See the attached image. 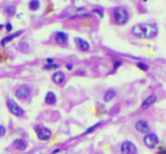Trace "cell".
Returning <instances> with one entry per match:
<instances>
[{
    "mask_svg": "<svg viewBox=\"0 0 166 154\" xmlns=\"http://www.w3.org/2000/svg\"><path fill=\"white\" fill-rule=\"evenodd\" d=\"M45 103H48V105H54V103H57V96L52 91H49L45 95Z\"/></svg>",
    "mask_w": 166,
    "mask_h": 154,
    "instance_id": "obj_15",
    "label": "cell"
},
{
    "mask_svg": "<svg viewBox=\"0 0 166 154\" xmlns=\"http://www.w3.org/2000/svg\"><path fill=\"white\" fill-rule=\"evenodd\" d=\"M135 127H136V129H137L138 132H140V133H145V134H147V133H149V132H150V127H149L148 122H146V120H143V119H140V120L136 122Z\"/></svg>",
    "mask_w": 166,
    "mask_h": 154,
    "instance_id": "obj_8",
    "label": "cell"
},
{
    "mask_svg": "<svg viewBox=\"0 0 166 154\" xmlns=\"http://www.w3.org/2000/svg\"><path fill=\"white\" fill-rule=\"evenodd\" d=\"M157 154H166V150L165 149H162L161 151H158V153Z\"/></svg>",
    "mask_w": 166,
    "mask_h": 154,
    "instance_id": "obj_27",
    "label": "cell"
},
{
    "mask_svg": "<svg viewBox=\"0 0 166 154\" xmlns=\"http://www.w3.org/2000/svg\"><path fill=\"white\" fill-rule=\"evenodd\" d=\"M130 14L124 7H115L113 9V20L116 25H126L129 22Z\"/></svg>",
    "mask_w": 166,
    "mask_h": 154,
    "instance_id": "obj_2",
    "label": "cell"
},
{
    "mask_svg": "<svg viewBox=\"0 0 166 154\" xmlns=\"http://www.w3.org/2000/svg\"><path fill=\"white\" fill-rule=\"evenodd\" d=\"M58 68H59V65L55 64V63H48V64L44 65V69H46V70H55Z\"/></svg>",
    "mask_w": 166,
    "mask_h": 154,
    "instance_id": "obj_21",
    "label": "cell"
},
{
    "mask_svg": "<svg viewBox=\"0 0 166 154\" xmlns=\"http://www.w3.org/2000/svg\"><path fill=\"white\" fill-rule=\"evenodd\" d=\"M132 34L139 38H154L158 34V27L155 23H141L132 27Z\"/></svg>",
    "mask_w": 166,
    "mask_h": 154,
    "instance_id": "obj_1",
    "label": "cell"
},
{
    "mask_svg": "<svg viewBox=\"0 0 166 154\" xmlns=\"http://www.w3.org/2000/svg\"><path fill=\"white\" fill-rule=\"evenodd\" d=\"M52 80H53V82H54V83H57V84L62 83V82L64 81V72H61V71L55 72V73L52 76Z\"/></svg>",
    "mask_w": 166,
    "mask_h": 154,
    "instance_id": "obj_13",
    "label": "cell"
},
{
    "mask_svg": "<svg viewBox=\"0 0 166 154\" xmlns=\"http://www.w3.org/2000/svg\"><path fill=\"white\" fill-rule=\"evenodd\" d=\"M35 132H36V135H38V137L41 141H48V140H50V137H51L52 135L50 129L44 127V126H41V125H38L35 127Z\"/></svg>",
    "mask_w": 166,
    "mask_h": 154,
    "instance_id": "obj_4",
    "label": "cell"
},
{
    "mask_svg": "<svg viewBox=\"0 0 166 154\" xmlns=\"http://www.w3.org/2000/svg\"><path fill=\"white\" fill-rule=\"evenodd\" d=\"M5 134H6V128L2 125H0V136H3Z\"/></svg>",
    "mask_w": 166,
    "mask_h": 154,
    "instance_id": "obj_24",
    "label": "cell"
},
{
    "mask_svg": "<svg viewBox=\"0 0 166 154\" xmlns=\"http://www.w3.org/2000/svg\"><path fill=\"white\" fill-rule=\"evenodd\" d=\"M46 61H48V63H53V60H52V59H48Z\"/></svg>",
    "mask_w": 166,
    "mask_h": 154,
    "instance_id": "obj_29",
    "label": "cell"
},
{
    "mask_svg": "<svg viewBox=\"0 0 166 154\" xmlns=\"http://www.w3.org/2000/svg\"><path fill=\"white\" fill-rule=\"evenodd\" d=\"M54 39H55V42H57L59 45H67V44H68V35H67L64 32H58V33H55Z\"/></svg>",
    "mask_w": 166,
    "mask_h": 154,
    "instance_id": "obj_11",
    "label": "cell"
},
{
    "mask_svg": "<svg viewBox=\"0 0 166 154\" xmlns=\"http://www.w3.org/2000/svg\"><path fill=\"white\" fill-rule=\"evenodd\" d=\"M6 29H7V30H8V32H10V30H12V29H13V25H12V24H10V23H8V24H7V25H6Z\"/></svg>",
    "mask_w": 166,
    "mask_h": 154,
    "instance_id": "obj_26",
    "label": "cell"
},
{
    "mask_svg": "<svg viewBox=\"0 0 166 154\" xmlns=\"http://www.w3.org/2000/svg\"><path fill=\"white\" fill-rule=\"evenodd\" d=\"M157 101V96L156 95H150V96H148L142 103H141V109H148L152 105H154V103Z\"/></svg>",
    "mask_w": 166,
    "mask_h": 154,
    "instance_id": "obj_10",
    "label": "cell"
},
{
    "mask_svg": "<svg viewBox=\"0 0 166 154\" xmlns=\"http://www.w3.org/2000/svg\"><path fill=\"white\" fill-rule=\"evenodd\" d=\"M100 125H101V124H100V123H97V124H95L94 126H92V127H89V128H88V129H87V130H86V134H88V133H90V132H93V130H94V129H95V128H97V127H98Z\"/></svg>",
    "mask_w": 166,
    "mask_h": 154,
    "instance_id": "obj_23",
    "label": "cell"
},
{
    "mask_svg": "<svg viewBox=\"0 0 166 154\" xmlns=\"http://www.w3.org/2000/svg\"><path fill=\"white\" fill-rule=\"evenodd\" d=\"M23 32H17V33H14V34H12V35H8V36H6L5 38H2L1 39V45H6L8 42H10V41H13L14 38H16L17 36H19L20 34H22Z\"/></svg>",
    "mask_w": 166,
    "mask_h": 154,
    "instance_id": "obj_16",
    "label": "cell"
},
{
    "mask_svg": "<svg viewBox=\"0 0 166 154\" xmlns=\"http://www.w3.org/2000/svg\"><path fill=\"white\" fill-rule=\"evenodd\" d=\"M122 154H137V146L130 141H126L121 145Z\"/></svg>",
    "mask_w": 166,
    "mask_h": 154,
    "instance_id": "obj_7",
    "label": "cell"
},
{
    "mask_svg": "<svg viewBox=\"0 0 166 154\" xmlns=\"http://www.w3.org/2000/svg\"><path fill=\"white\" fill-rule=\"evenodd\" d=\"M1 27H2V25H0V28H1Z\"/></svg>",
    "mask_w": 166,
    "mask_h": 154,
    "instance_id": "obj_30",
    "label": "cell"
},
{
    "mask_svg": "<svg viewBox=\"0 0 166 154\" xmlns=\"http://www.w3.org/2000/svg\"><path fill=\"white\" fill-rule=\"evenodd\" d=\"M15 11H16V8H15V6L13 5H9V6H7L6 7V14L8 15V16H14L15 15Z\"/></svg>",
    "mask_w": 166,
    "mask_h": 154,
    "instance_id": "obj_19",
    "label": "cell"
},
{
    "mask_svg": "<svg viewBox=\"0 0 166 154\" xmlns=\"http://www.w3.org/2000/svg\"><path fill=\"white\" fill-rule=\"evenodd\" d=\"M115 96H116V91H115L114 89H109V90H106V92L104 93L103 99H104L105 103H109V101H111V100L114 98Z\"/></svg>",
    "mask_w": 166,
    "mask_h": 154,
    "instance_id": "obj_14",
    "label": "cell"
},
{
    "mask_svg": "<svg viewBox=\"0 0 166 154\" xmlns=\"http://www.w3.org/2000/svg\"><path fill=\"white\" fill-rule=\"evenodd\" d=\"M28 8L31 9V10H38V8H40V1L38 0H31L29 1V3H28Z\"/></svg>",
    "mask_w": 166,
    "mask_h": 154,
    "instance_id": "obj_17",
    "label": "cell"
},
{
    "mask_svg": "<svg viewBox=\"0 0 166 154\" xmlns=\"http://www.w3.org/2000/svg\"><path fill=\"white\" fill-rule=\"evenodd\" d=\"M121 65H122V62H121V61H119V60H117V61H115V63H114V70H116V69H117L119 66H121Z\"/></svg>",
    "mask_w": 166,
    "mask_h": 154,
    "instance_id": "obj_25",
    "label": "cell"
},
{
    "mask_svg": "<svg viewBox=\"0 0 166 154\" xmlns=\"http://www.w3.org/2000/svg\"><path fill=\"white\" fill-rule=\"evenodd\" d=\"M18 49H19V51L22 53H27L28 50H29V45L26 42H20L19 45H18Z\"/></svg>",
    "mask_w": 166,
    "mask_h": 154,
    "instance_id": "obj_18",
    "label": "cell"
},
{
    "mask_svg": "<svg viewBox=\"0 0 166 154\" xmlns=\"http://www.w3.org/2000/svg\"><path fill=\"white\" fill-rule=\"evenodd\" d=\"M143 143L149 149H155L158 144V136L154 133H147V135L143 137Z\"/></svg>",
    "mask_w": 166,
    "mask_h": 154,
    "instance_id": "obj_6",
    "label": "cell"
},
{
    "mask_svg": "<svg viewBox=\"0 0 166 154\" xmlns=\"http://www.w3.org/2000/svg\"><path fill=\"white\" fill-rule=\"evenodd\" d=\"M137 66L140 69L141 71H148V69H149L148 64H146V63H143V62H138V63H137Z\"/></svg>",
    "mask_w": 166,
    "mask_h": 154,
    "instance_id": "obj_20",
    "label": "cell"
},
{
    "mask_svg": "<svg viewBox=\"0 0 166 154\" xmlns=\"http://www.w3.org/2000/svg\"><path fill=\"white\" fill-rule=\"evenodd\" d=\"M75 43H76V46L78 47V50H80V51L86 52L89 50V43L87 41H85V39L80 38V37H76L75 38Z\"/></svg>",
    "mask_w": 166,
    "mask_h": 154,
    "instance_id": "obj_9",
    "label": "cell"
},
{
    "mask_svg": "<svg viewBox=\"0 0 166 154\" xmlns=\"http://www.w3.org/2000/svg\"><path fill=\"white\" fill-rule=\"evenodd\" d=\"M93 13L97 14L100 17H103V16H104V13H103V10L101 8H94V9H93Z\"/></svg>",
    "mask_w": 166,
    "mask_h": 154,
    "instance_id": "obj_22",
    "label": "cell"
},
{
    "mask_svg": "<svg viewBox=\"0 0 166 154\" xmlns=\"http://www.w3.org/2000/svg\"><path fill=\"white\" fill-rule=\"evenodd\" d=\"M14 146L17 150H19V151H25L26 149H27V142L25 140H23V138L16 140V141L14 142Z\"/></svg>",
    "mask_w": 166,
    "mask_h": 154,
    "instance_id": "obj_12",
    "label": "cell"
},
{
    "mask_svg": "<svg viewBox=\"0 0 166 154\" xmlns=\"http://www.w3.org/2000/svg\"><path fill=\"white\" fill-rule=\"evenodd\" d=\"M15 95H16V97H17L18 99H20V100L27 99V98L29 97V95H31V88H29V86H27V84L19 86V87L17 88V90H16Z\"/></svg>",
    "mask_w": 166,
    "mask_h": 154,
    "instance_id": "obj_5",
    "label": "cell"
},
{
    "mask_svg": "<svg viewBox=\"0 0 166 154\" xmlns=\"http://www.w3.org/2000/svg\"><path fill=\"white\" fill-rule=\"evenodd\" d=\"M7 107H8V109H9V111L15 116H18V117H20V116L24 115V110H23V108L18 105V103H16V101H14L13 99H7Z\"/></svg>",
    "mask_w": 166,
    "mask_h": 154,
    "instance_id": "obj_3",
    "label": "cell"
},
{
    "mask_svg": "<svg viewBox=\"0 0 166 154\" xmlns=\"http://www.w3.org/2000/svg\"><path fill=\"white\" fill-rule=\"evenodd\" d=\"M67 69H68V70H71V69H72V64H67Z\"/></svg>",
    "mask_w": 166,
    "mask_h": 154,
    "instance_id": "obj_28",
    "label": "cell"
}]
</instances>
